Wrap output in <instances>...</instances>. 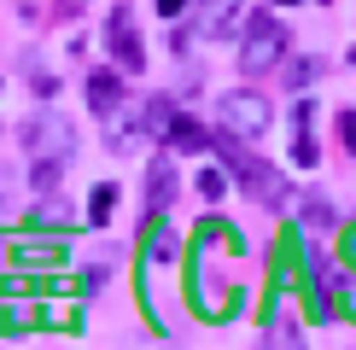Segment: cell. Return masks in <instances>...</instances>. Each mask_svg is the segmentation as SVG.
<instances>
[{
  "label": "cell",
  "mask_w": 356,
  "mask_h": 350,
  "mask_svg": "<svg viewBox=\"0 0 356 350\" xmlns=\"http://www.w3.org/2000/svg\"><path fill=\"white\" fill-rule=\"evenodd\" d=\"M280 53H286V29L269 12H251L245 29H240V70L245 76H263V70L280 65Z\"/></svg>",
  "instance_id": "1"
},
{
  "label": "cell",
  "mask_w": 356,
  "mask_h": 350,
  "mask_svg": "<svg viewBox=\"0 0 356 350\" xmlns=\"http://www.w3.org/2000/svg\"><path fill=\"white\" fill-rule=\"evenodd\" d=\"M24 152H29V158H53V164H65V158L76 152V128H70V117L35 111V117L24 123Z\"/></svg>",
  "instance_id": "2"
},
{
  "label": "cell",
  "mask_w": 356,
  "mask_h": 350,
  "mask_svg": "<svg viewBox=\"0 0 356 350\" xmlns=\"http://www.w3.org/2000/svg\"><path fill=\"white\" fill-rule=\"evenodd\" d=\"M216 117H222V128H228V135L257 140L263 128H269V99H263L257 88H234V94L216 99Z\"/></svg>",
  "instance_id": "3"
},
{
  "label": "cell",
  "mask_w": 356,
  "mask_h": 350,
  "mask_svg": "<svg viewBox=\"0 0 356 350\" xmlns=\"http://www.w3.org/2000/svg\"><path fill=\"white\" fill-rule=\"evenodd\" d=\"M240 187H245V199L251 204H263V210H280V204H292V187H286V175H280L275 164H257V158H240Z\"/></svg>",
  "instance_id": "4"
},
{
  "label": "cell",
  "mask_w": 356,
  "mask_h": 350,
  "mask_svg": "<svg viewBox=\"0 0 356 350\" xmlns=\"http://www.w3.org/2000/svg\"><path fill=\"white\" fill-rule=\"evenodd\" d=\"M106 47H111V58H117V70L123 76H140L146 70V53H140V35H135V18H129L123 6L111 12V24H106Z\"/></svg>",
  "instance_id": "5"
},
{
  "label": "cell",
  "mask_w": 356,
  "mask_h": 350,
  "mask_svg": "<svg viewBox=\"0 0 356 350\" xmlns=\"http://www.w3.org/2000/svg\"><path fill=\"white\" fill-rule=\"evenodd\" d=\"M140 140H146V117H135L129 106H117V111H111V123H106V152L129 158Z\"/></svg>",
  "instance_id": "6"
},
{
  "label": "cell",
  "mask_w": 356,
  "mask_h": 350,
  "mask_svg": "<svg viewBox=\"0 0 356 350\" xmlns=\"http://www.w3.org/2000/svg\"><path fill=\"white\" fill-rule=\"evenodd\" d=\"M158 140H170L175 152H211V128H204L199 117H181V111H170V123H164Z\"/></svg>",
  "instance_id": "7"
},
{
  "label": "cell",
  "mask_w": 356,
  "mask_h": 350,
  "mask_svg": "<svg viewBox=\"0 0 356 350\" xmlns=\"http://www.w3.org/2000/svg\"><path fill=\"white\" fill-rule=\"evenodd\" d=\"M88 106L99 117H111L123 106V70H94V76H88Z\"/></svg>",
  "instance_id": "8"
},
{
  "label": "cell",
  "mask_w": 356,
  "mask_h": 350,
  "mask_svg": "<svg viewBox=\"0 0 356 350\" xmlns=\"http://www.w3.org/2000/svg\"><path fill=\"white\" fill-rule=\"evenodd\" d=\"M175 187H181V181H175L170 158H158L152 175H146V204H152V210H170V204H175Z\"/></svg>",
  "instance_id": "9"
},
{
  "label": "cell",
  "mask_w": 356,
  "mask_h": 350,
  "mask_svg": "<svg viewBox=\"0 0 356 350\" xmlns=\"http://www.w3.org/2000/svg\"><path fill=\"white\" fill-rule=\"evenodd\" d=\"M234 18H240V0H211V6H204V35L211 41H228L234 35Z\"/></svg>",
  "instance_id": "10"
},
{
  "label": "cell",
  "mask_w": 356,
  "mask_h": 350,
  "mask_svg": "<svg viewBox=\"0 0 356 350\" xmlns=\"http://www.w3.org/2000/svg\"><path fill=\"white\" fill-rule=\"evenodd\" d=\"M298 222H304V228L321 240V233H333V228H339V210H333V204L321 199V193H309V199H304V216H298Z\"/></svg>",
  "instance_id": "11"
},
{
  "label": "cell",
  "mask_w": 356,
  "mask_h": 350,
  "mask_svg": "<svg viewBox=\"0 0 356 350\" xmlns=\"http://www.w3.org/2000/svg\"><path fill=\"white\" fill-rule=\"evenodd\" d=\"M111 210H117V181H99V187H94V199H88V222L106 228V222H111Z\"/></svg>",
  "instance_id": "12"
},
{
  "label": "cell",
  "mask_w": 356,
  "mask_h": 350,
  "mask_svg": "<svg viewBox=\"0 0 356 350\" xmlns=\"http://www.w3.org/2000/svg\"><path fill=\"white\" fill-rule=\"evenodd\" d=\"M193 187H199V199H204V204H216L222 193H228V175H222L216 164H204L199 175H193Z\"/></svg>",
  "instance_id": "13"
},
{
  "label": "cell",
  "mask_w": 356,
  "mask_h": 350,
  "mask_svg": "<svg viewBox=\"0 0 356 350\" xmlns=\"http://www.w3.org/2000/svg\"><path fill=\"white\" fill-rule=\"evenodd\" d=\"M292 164H304V169H316V164H321V146L309 140V128H298V140H292Z\"/></svg>",
  "instance_id": "14"
},
{
  "label": "cell",
  "mask_w": 356,
  "mask_h": 350,
  "mask_svg": "<svg viewBox=\"0 0 356 350\" xmlns=\"http://www.w3.org/2000/svg\"><path fill=\"white\" fill-rule=\"evenodd\" d=\"M316 58H292V65H286V88H298V94H304V82H316Z\"/></svg>",
  "instance_id": "15"
},
{
  "label": "cell",
  "mask_w": 356,
  "mask_h": 350,
  "mask_svg": "<svg viewBox=\"0 0 356 350\" xmlns=\"http://www.w3.org/2000/svg\"><path fill=\"white\" fill-rule=\"evenodd\" d=\"M339 140H345V152L356 158V111H339Z\"/></svg>",
  "instance_id": "16"
},
{
  "label": "cell",
  "mask_w": 356,
  "mask_h": 350,
  "mask_svg": "<svg viewBox=\"0 0 356 350\" xmlns=\"http://www.w3.org/2000/svg\"><path fill=\"white\" fill-rule=\"evenodd\" d=\"M35 222H70V204H35Z\"/></svg>",
  "instance_id": "17"
},
{
  "label": "cell",
  "mask_w": 356,
  "mask_h": 350,
  "mask_svg": "<svg viewBox=\"0 0 356 350\" xmlns=\"http://www.w3.org/2000/svg\"><path fill=\"white\" fill-rule=\"evenodd\" d=\"M58 251H47V245H18V262H53Z\"/></svg>",
  "instance_id": "18"
},
{
  "label": "cell",
  "mask_w": 356,
  "mask_h": 350,
  "mask_svg": "<svg viewBox=\"0 0 356 350\" xmlns=\"http://www.w3.org/2000/svg\"><path fill=\"white\" fill-rule=\"evenodd\" d=\"M152 6H158V18H181V6H187V0H152Z\"/></svg>",
  "instance_id": "19"
},
{
  "label": "cell",
  "mask_w": 356,
  "mask_h": 350,
  "mask_svg": "<svg viewBox=\"0 0 356 350\" xmlns=\"http://www.w3.org/2000/svg\"><path fill=\"white\" fill-rule=\"evenodd\" d=\"M275 6H298V0H275Z\"/></svg>",
  "instance_id": "20"
}]
</instances>
